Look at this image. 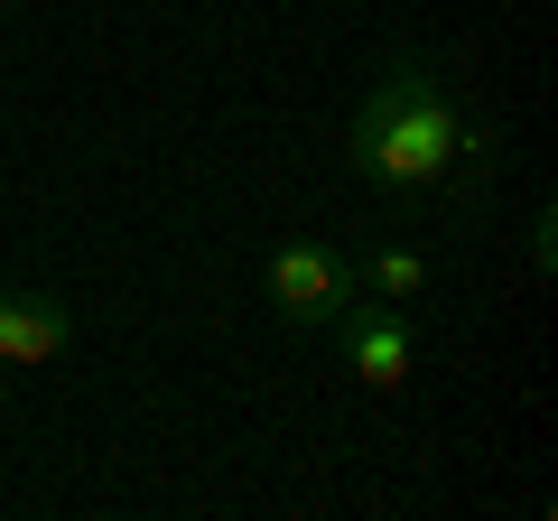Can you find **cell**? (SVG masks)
<instances>
[{
    "instance_id": "cell-1",
    "label": "cell",
    "mask_w": 558,
    "mask_h": 521,
    "mask_svg": "<svg viewBox=\"0 0 558 521\" xmlns=\"http://www.w3.org/2000/svg\"><path fill=\"white\" fill-rule=\"evenodd\" d=\"M465 149H475V131H465V112H457V84H447L438 65H418V57H391L373 75V94L354 102V178L373 186V196L438 186Z\"/></svg>"
},
{
    "instance_id": "cell-2",
    "label": "cell",
    "mask_w": 558,
    "mask_h": 521,
    "mask_svg": "<svg viewBox=\"0 0 558 521\" xmlns=\"http://www.w3.org/2000/svg\"><path fill=\"white\" fill-rule=\"evenodd\" d=\"M260 299L279 307V326H336L344 317V299H354V260L336 252V242H317V233H299V242H279L270 260H260Z\"/></svg>"
},
{
    "instance_id": "cell-3",
    "label": "cell",
    "mask_w": 558,
    "mask_h": 521,
    "mask_svg": "<svg viewBox=\"0 0 558 521\" xmlns=\"http://www.w3.org/2000/svg\"><path fill=\"white\" fill-rule=\"evenodd\" d=\"M336 344H344V363H354L363 391H400V381L418 373V336H410V317H400L391 299H344Z\"/></svg>"
},
{
    "instance_id": "cell-4",
    "label": "cell",
    "mask_w": 558,
    "mask_h": 521,
    "mask_svg": "<svg viewBox=\"0 0 558 521\" xmlns=\"http://www.w3.org/2000/svg\"><path fill=\"white\" fill-rule=\"evenodd\" d=\"M75 344V307L57 289H0V373H38Z\"/></svg>"
},
{
    "instance_id": "cell-5",
    "label": "cell",
    "mask_w": 558,
    "mask_h": 521,
    "mask_svg": "<svg viewBox=\"0 0 558 521\" xmlns=\"http://www.w3.org/2000/svg\"><path fill=\"white\" fill-rule=\"evenodd\" d=\"M354 280L373 289V299L410 307V299H428V260H418V252H373V260H363V270H354Z\"/></svg>"
},
{
    "instance_id": "cell-6",
    "label": "cell",
    "mask_w": 558,
    "mask_h": 521,
    "mask_svg": "<svg viewBox=\"0 0 558 521\" xmlns=\"http://www.w3.org/2000/svg\"><path fill=\"white\" fill-rule=\"evenodd\" d=\"M0 410H10V373H0Z\"/></svg>"
},
{
    "instance_id": "cell-7",
    "label": "cell",
    "mask_w": 558,
    "mask_h": 521,
    "mask_svg": "<svg viewBox=\"0 0 558 521\" xmlns=\"http://www.w3.org/2000/svg\"><path fill=\"white\" fill-rule=\"evenodd\" d=\"M0 10H20V0H0Z\"/></svg>"
}]
</instances>
